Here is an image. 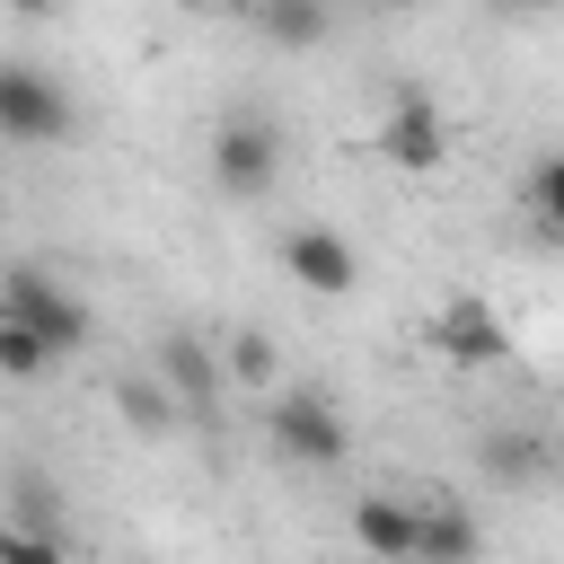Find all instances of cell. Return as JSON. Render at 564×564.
<instances>
[{
  "label": "cell",
  "mask_w": 564,
  "mask_h": 564,
  "mask_svg": "<svg viewBox=\"0 0 564 564\" xmlns=\"http://www.w3.org/2000/svg\"><path fill=\"white\" fill-rule=\"evenodd\" d=\"M159 379L185 397V414H212V405H220V379H229V361H212V344L176 326V335H159Z\"/></svg>",
  "instance_id": "cell-9"
},
{
  "label": "cell",
  "mask_w": 564,
  "mask_h": 564,
  "mask_svg": "<svg viewBox=\"0 0 564 564\" xmlns=\"http://www.w3.org/2000/svg\"><path fill=\"white\" fill-rule=\"evenodd\" d=\"M282 273H291L308 300H352V291H361V256H352V238H344V229H317V220L282 229Z\"/></svg>",
  "instance_id": "cell-5"
},
{
  "label": "cell",
  "mask_w": 564,
  "mask_h": 564,
  "mask_svg": "<svg viewBox=\"0 0 564 564\" xmlns=\"http://www.w3.org/2000/svg\"><path fill=\"white\" fill-rule=\"evenodd\" d=\"M0 9H9V18H53L62 0H0Z\"/></svg>",
  "instance_id": "cell-20"
},
{
  "label": "cell",
  "mask_w": 564,
  "mask_h": 564,
  "mask_svg": "<svg viewBox=\"0 0 564 564\" xmlns=\"http://www.w3.org/2000/svg\"><path fill=\"white\" fill-rule=\"evenodd\" d=\"M229 370H238V379H273V344H264L256 326H247V335H229Z\"/></svg>",
  "instance_id": "cell-17"
},
{
  "label": "cell",
  "mask_w": 564,
  "mask_h": 564,
  "mask_svg": "<svg viewBox=\"0 0 564 564\" xmlns=\"http://www.w3.org/2000/svg\"><path fill=\"white\" fill-rule=\"evenodd\" d=\"M0 564H70V546H62V529H44V520H0Z\"/></svg>",
  "instance_id": "cell-16"
},
{
  "label": "cell",
  "mask_w": 564,
  "mask_h": 564,
  "mask_svg": "<svg viewBox=\"0 0 564 564\" xmlns=\"http://www.w3.org/2000/svg\"><path fill=\"white\" fill-rule=\"evenodd\" d=\"M0 308H9V317H26L62 361L88 344V300H79L70 282H53L44 264H9V273H0Z\"/></svg>",
  "instance_id": "cell-3"
},
{
  "label": "cell",
  "mask_w": 564,
  "mask_h": 564,
  "mask_svg": "<svg viewBox=\"0 0 564 564\" xmlns=\"http://www.w3.org/2000/svg\"><path fill=\"white\" fill-rule=\"evenodd\" d=\"M379 150H388V167L432 176V167L449 159V115H441L423 88H397V97H388V123H379Z\"/></svg>",
  "instance_id": "cell-6"
},
{
  "label": "cell",
  "mask_w": 564,
  "mask_h": 564,
  "mask_svg": "<svg viewBox=\"0 0 564 564\" xmlns=\"http://www.w3.org/2000/svg\"><path fill=\"white\" fill-rule=\"evenodd\" d=\"M352 546L379 555V564H414V502L361 494V502H352Z\"/></svg>",
  "instance_id": "cell-10"
},
{
  "label": "cell",
  "mask_w": 564,
  "mask_h": 564,
  "mask_svg": "<svg viewBox=\"0 0 564 564\" xmlns=\"http://www.w3.org/2000/svg\"><path fill=\"white\" fill-rule=\"evenodd\" d=\"M264 441H273V458H291V467H344L352 423L335 414L326 388H282V397L264 405Z\"/></svg>",
  "instance_id": "cell-2"
},
{
  "label": "cell",
  "mask_w": 564,
  "mask_h": 564,
  "mask_svg": "<svg viewBox=\"0 0 564 564\" xmlns=\"http://www.w3.org/2000/svg\"><path fill=\"white\" fill-rule=\"evenodd\" d=\"M70 97L35 70V62H0V141H26V150H53L70 141Z\"/></svg>",
  "instance_id": "cell-4"
},
{
  "label": "cell",
  "mask_w": 564,
  "mask_h": 564,
  "mask_svg": "<svg viewBox=\"0 0 564 564\" xmlns=\"http://www.w3.org/2000/svg\"><path fill=\"white\" fill-rule=\"evenodd\" d=\"M485 529L458 502H414V564H476Z\"/></svg>",
  "instance_id": "cell-11"
},
{
  "label": "cell",
  "mask_w": 564,
  "mask_h": 564,
  "mask_svg": "<svg viewBox=\"0 0 564 564\" xmlns=\"http://www.w3.org/2000/svg\"><path fill=\"white\" fill-rule=\"evenodd\" d=\"M115 405H123V423H132V432H150V441H167V432L185 423V397H176L167 379H141V370L115 388Z\"/></svg>",
  "instance_id": "cell-13"
},
{
  "label": "cell",
  "mask_w": 564,
  "mask_h": 564,
  "mask_svg": "<svg viewBox=\"0 0 564 564\" xmlns=\"http://www.w3.org/2000/svg\"><path fill=\"white\" fill-rule=\"evenodd\" d=\"M326 26H335V9H326V0H256V35H264V44H282V53H317V44H326Z\"/></svg>",
  "instance_id": "cell-12"
},
{
  "label": "cell",
  "mask_w": 564,
  "mask_h": 564,
  "mask_svg": "<svg viewBox=\"0 0 564 564\" xmlns=\"http://www.w3.org/2000/svg\"><path fill=\"white\" fill-rule=\"evenodd\" d=\"M53 361H62V352H53L26 317H9V308H0V379H44Z\"/></svg>",
  "instance_id": "cell-15"
},
{
  "label": "cell",
  "mask_w": 564,
  "mask_h": 564,
  "mask_svg": "<svg viewBox=\"0 0 564 564\" xmlns=\"http://www.w3.org/2000/svg\"><path fill=\"white\" fill-rule=\"evenodd\" d=\"M432 344L458 361V370H494L502 352H511V326L494 317V300H476V291H458L441 317H432Z\"/></svg>",
  "instance_id": "cell-7"
},
{
  "label": "cell",
  "mask_w": 564,
  "mask_h": 564,
  "mask_svg": "<svg viewBox=\"0 0 564 564\" xmlns=\"http://www.w3.org/2000/svg\"><path fill=\"white\" fill-rule=\"evenodd\" d=\"M282 150H291L282 115L238 106V115L212 132V185H220V194H238V203H256V194H273V185H282Z\"/></svg>",
  "instance_id": "cell-1"
},
{
  "label": "cell",
  "mask_w": 564,
  "mask_h": 564,
  "mask_svg": "<svg viewBox=\"0 0 564 564\" xmlns=\"http://www.w3.org/2000/svg\"><path fill=\"white\" fill-rule=\"evenodd\" d=\"M247 9H256V0H247Z\"/></svg>",
  "instance_id": "cell-21"
},
{
  "label": "cell",
  "mask_w": 564,
  "mask_h": 564,
  "mask_svg": "<svg viewBox=\"0 0 564 564\" xmlns=\"http://www.w3.org/2000/svg\"><path fill=\"white\" fill-rule=\"evenodd\" d=\"M18 520H44V529H62V502H53V485H44V476H18Z\"/></svg>",
  "instance_id": "cell-18"
},
{
  "label": "cell",
  "mask_w": 564,
  "mask_h": 564,
  "mask_svg": "<svg viewBox=\"0 0 564 564\" xmlns=\"http://www.w3.org/2000/svg\"><path fill=\"white\" fill-rule=\"evenodd\" d=\"M476 476H494V494H529L546 476V432L538 423H485L476 432Z\"/></svg>",
  "instance_id": "cell-8"
},
{
  "label": "cell",
  "mask_w": 564,
  "mask_h": 564,
  "mask_svg": "<svg viewBox=\"0 0 564 564\" xmlns=\"http://www.w3.org/2000/svg\"><path fill=\"white\" fill-rule=\"evenodd\" d=\"M520 203H529V220H538L546 238H564V150L529 159V176H520Z\"/></svg>",
  "instance_id": "cell-14"
},
{
  "label": "cell",
  "mask_w": 564,
  "mask_h": 564,
  "mask_svg": "<svg viewBox=\"0 0 564 564\" xmlns=\"http://www.w3.org/2000/svg\"><path fill=\"white\" fill-rule=\"evenodd\" d=\"M476 9H485V18H538L546 0H476Z\"/></svg>",
  "instance_id": "cell-19"
}]
</instances>
